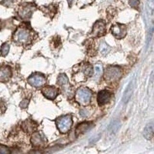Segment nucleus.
<instances>
[{
  "instance_id": "nucleus-1",
  "label": "nucleus",
  "mask_w": 154,
  "mask_h": 154,
  "mask_svg": "<svg viewBox=\"0 0 154 154\" xmlns=\"http://www.w3.org/2000/svg\"><path fill=\"white\" fill-rule=\"evenodd\" d=\"M56 122L59 131L65 134L71 129L73 124L72 118L70 115L61 116L56 119Z\"/></svg>"
},
{
  "instance_id": "nucleus-2",
  "label": "nucleus",
  "mask_w": 154,
  "mask_h": 154,
  "mask_svg": "<svg viewBox=\"0 0 154 154\" xmlns=\"http://www.w3.org/2000/svg\"><path fill=\"white\" fill-rule=\"evenodd\" d=\"M91 91L86 88L78 89L75 96L77 102L82 105H86L89 104L91 99Z\"/></svg>"
},
{
  "instance_id": "nucleus-3",
  "label": "nucleus",
  "mask_w": 154,
  "mask_h": 154,
  "mask_svg": "<svg viewBox=\"0 0 154 154\" xmlns=\"http://www.w3.org/2000/svg\"><path fill=\"white\" fill-rule=\"evenodd\" d=\"M122 76V71L117 67H108L104 73V78L105 81L114 82L117 81Z\"/></svg>"
},
{
  "instance_id": "nucleus-4",
  "label": "nucleus",
  "mask_w": 154,
  "mask_h": 154,
  "mask_svg": "<svg viewBox=\"0 0 154 154\" xmlns=\"http://www.w3.org/2000/svg\"><path fill=\"white\" fill-rule=\"evenodd\" d=\"M112 35L116 39H121L125 37L127 34V27L125 25L117 23L112 25L111 27Z\"/></svg>"
},
{
  "instance_id": "nucleus-5",
  "label": "nucleus",
  "mask_w": 154,
  "mask_h": 154,
  "mask_svg": "<svg viewBox=\"0 0 154 154\" xmlns=\"http://www.w3.org/2000/svg\"><path fill=\"white\" fill-rule=\"evenodd\" d=\"M28 82L32 86L35 87H40L45 84L46 79L41 74H33L29 77Z\"/></svg>"
},
{
  "instance_id": "nucleus-6",
  "label": "nucleus",
  "mask_w": 154,
  "mask_h": 154,
  "mask_svg": "<svg viewBox=\"0 0 154 154\" xmlns=\"http://www.w3.org/2000/svg\"><path fill=\"white\" fill-rule=\"evenodd\" d=\"M105 32V22L103 20H98L94 25L92 34L94 37H100L104 35Z\"/></svg>"
},
{
  "instance_id": "nucleus-7",
  "label": "nucleus",
  "mask_w": 154,
  "mask_h": 154,
  "mask_svg": "<svg viewBox=\"0 0 154 154\" xmlns=\"http://www.w3.org/2000/svg\"><path fill=\"white\" fill-rule=\"evenodd\" d=\"M16 41L20 43H26L30 38L29 32L25 29H20L16 32L15 34Z\"/></svg>"
},
{
  "instance_id": "nucleus-8",
  "label": "nucleus",
  "mask_w": 154,
  "mask_h": 154,
  "mask_svg": "<svg viewBox=\"0 0 154 154\" xmlns=\"http://www.w3.org/2000/svg\"><path fill=\"white\" fill-rule=\"evenodd\" d=\"M44 96L49 99L53 100L58 95V90L53 86H47L42 90Z\"/></svg>"
},
{
  "instance_id": "nucleus-9",
  "label": "nucleus",
  "mask_w": 154,
  "mask_h": 154,
  "mask_svg": "<svg viewBox=\"0 0 154 154\" xmlns=\"http://www.w3.org/2000/svg\"><path fill=\"white\" fill-rule=\"evenodd\" d=\"M110 98V93L106 90H102L98 94L97 102L100 105H104L109 102Z\"/></svg>"
},
{
  "instance_id": "nucleus-10",
  "label": "nucleus",
  "mask_w": 154,
  "mask_h": 154,
  "mask_svg": "<svg viewBox=\"0 0 154 154\" xmlns=\"http://www.w3.org/2000/svg\"><path fill=\"white\" fill-rule=\"evenodd\" d=\"M12 76L11 68L9 66L0 68V82H7Z\"/></svg>"
},
{
  "instance_id": "nucleus-11",
  "label": "nucleus",
  "mask_w": 154,
  "mask_h": 154,
  "mask_svg": "<svg viewBox=\"0 0 154 154\" xmlns=\"http://www.w3.org/2000/svg\"><path fill=\"white\" fill-rule=\"evenodd\" d=\"M143 136L146 139L151 140L154 136V123H149L145 127L143 133Z\"/></svg>"
},
{
  "instance_id": "nucleus-12",
  "label": "nucleus",
  "mask_w": 154,
  "mask_h": 154,
  "mask_svg": "<svg viewBox=\"0 0 154 154\" xmlns=\"http://www.w3.org/2000/svg\"><path fill=\"white\" fill-rule=\"evenodd\" d=\"M92 127V124L89 122H83L79 124L77 127L76 132V135H78L87 131Z\"/></svg>"
},
{
  "instance_id": "nucleus-13",
  "label": "nucleus",
  "mask_w": 154,
  "mask_h": 154,
  "mask_svg": "<svg viewBox=\"0 0 154 154\" xmlns=\"http://www.w3.org/2000/svg\"><path fill=\"white\" fill-rule=\"evenodd\" d=\"M32 144L35 146H40L43 143L42 138L39 132H34L31 139Z\"/></svg>"
},
{
  "instance_id": "nucleus-14",
  "label": "nucleus",
  "mask_w": 154,
  "mask_h": 154,
  "mask_svg": "<svg viewBox=\"0 0 154 154\" xmlns=\"http://www.w3.org/2000/svg\"><path fill=\"white\" fill-rule=\"evenodd\" d=\"M22 127L24 129V130L26 131L31 132L32 131H33L35 128V125L34 123H33L31 121L27 120L24 122V123H23Z\"/></svg>"
},
{
  "instance_id": "nucleus-15",
  "label": "nucleus",
  "mask_w": 154,
  "mask_h": 154,
  "mask_svg": "<svg viewBox=\"0 0 154 154\" xmlns=\"http://www.w3.org/2000/svg\"><path fill=\"white\" fill-rule=\"evenodd\" d=\"M110 51V47L105 44V42H102L100 45L99 51L100 53L103 56L108 54Z\"/></svg>"
},
{
  "instance_id": "nucleus-16",
  "label": "nucleus",
  "mask_w": 154,
  "mask_h": 154,
  "mask_svg": "<svg viewBox=\"0 0 154 154\" xmlns=\"http://www.w3.org/2000/svg\"><path fill=\"white\" fill-rule=\"evenodd\" d=\"M132 91V86L131 84L129 85L127 89L124 92V96H123V101L125 102H127L130 99L131 96Z\"/></svg>"
},
{
  "instance_id": "nucleus-17",
  "label": "nucleus",
  "mask_w": 154,
  "mask_h": 154,
  "mask_svg": "<svg viewBox=\"0 0 154 154\" xmlns=\"http://www.w3.org/2000/svg\"><path fill=\"white\" fill-rule=\"evenodd\" d=\"M68 78L65 74H61L57 79V83L60 85L66 84L68 82Z\"/></svg>"
},
{
  "instance_id": "nucleus-18",
  "label": "nucleus",
  "mask_w": 154,
  "mask_h": 154,
  "mask_svg": "<svg viewBox=\"0 0 154 154\" xmlns=\"http://www.w3.org/2000/svg\"><path fill=\"white\" fill-rule=\"evenodd\" d=\"M9 45L8 44H4L2 45L1 49V53L3 56H6L8 54L9 51Z\"/></svg>"
},
{
  "instance_id": "nucleus-19",
  "label": "nucleus",
  "mask_w": 154,
  "mask_h": 154,
  "mask_svg": "<svg viewBox=\"0 0 154 154\" xmlns=\"http://www.w3.org/2000/svg\"><path fill=\"white\" fill-rule=\"evenodd\" d=\"M84 73L88 76H91L93 74V69L92 67L90 65L87 67L85 70Z\"/></svg>"
},
{
  "instance_id": "nucleus-20",
  "label": "nucleus",
  "mask_w": 154,
  "mask_h": 154,
  "mask_svg": "<svg viewBox=\"0 0 154 154\" xmlns=\"http://www.w3.org/2000/svg\"><path fill=\"white\" fill-rule=\"evenodd\" d=\"M29 100L27 99H24L20 103V106L22 108H25L27 107V105H29Z\"/></svg>"
},
{
  "instance_id": "nucleus-21",
  "label": "nucleus",
  "mask_w": 154,
  "mask_h": 154,
  "mask_svg": "<svg viewBox=\"0 0 154 154\" xmlns=\"http://www.w3.org/2000/svg\"><path fill=\"white\" fill-rule=\"evenodd\" d=\"M139 0H129V4L132 7H136L139 4Z\"/></svg>"
},
{
  "instance_id": "nucleus-22",
  "label": "nucleus",
  "mask_w": 154,
  "mask_h": 154,
  "mask_svg": "<svg viewBox=\"0 0 154 154\" xmlns=\"http://www.w3.org/2000/svg\"><path fill=\"white\" fill-rule=\"evenodd\" d=\"M0 153L7 154V153H9V151L6 147L1 146L0 147Z\"/></svg>"
},
{
  "instance_id": "nucleus-23",
  "label": "nucleus",
  "mask_w": 154,
  "mask_h": 154,
  "mask_svg": "<svg viewBox=\"0 0 154 154\" xmlns=\"http://www.w3.org/2000/svg\"><path fill=\"white\" fill-rule=\"evenodd\" d=\"M96 72L97 74H100L102 71V67L100 65H96Z\"/></svg>"
},
{
  "instance_id": "nucleus-24",
  "label": "nucleus",
  "mask_w": 154,
  "mask_h": 154,
  "mask_svg": "<svg viewBox=\"0 0 154 154\" xmlns=\"http://www.w3.org/2000/svg\"><path fill=\"white\" fill-rule=\"evenodd\" d=\"M73 0H68V4H70V6L71 5V4H72V3L73 2Z\"/></svg>"
}]
</instances>
